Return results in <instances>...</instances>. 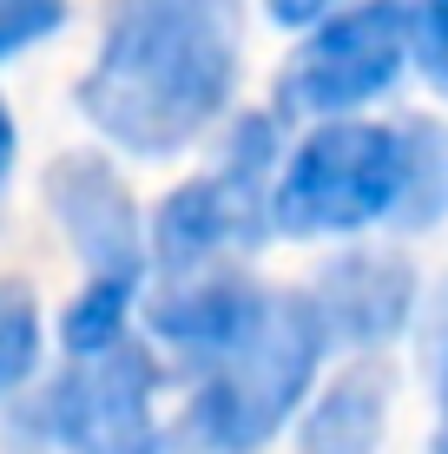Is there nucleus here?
<instances>
[{
  "mask_svg": "<svg viewBox=\"0 0 448 454\" xmlns=\"http://www.w3.org/2000/svg\"><path fill=\"white\" fill-rule=\"evenodd\" d=\"M165 382L172 369L145 330L67 356V375L40 388V442H59L67 454H165L172 448V421L159 415Z\"/></svg>",
  "mask_w": 448,
  "mask_h": 454,
  "instance_id": "nucleus-6",
  "label": "nucleus"
},
{
  "mask_svg": "<svg viewBox=\"0 0 448 454\" xmlns=\"http://www.w3.org/2000/svg\"><path fill=\"white\" fill-rule=\"evenodd\" d=\"M46 205H53L59 231H67L73 257L86 263V284H113L145 296V217H138L132 184L106 152H67L46 171Z\"/></svg>",
  "mask_w": 448,
  "mask_h": 454,
  "instance_id": "nucleus-7",
  "label": "nucleus"
},
{
  "mask_svg": "<svg viewBox=\"0 0 448 454\" xmlns=\"http://www.w3.org/2000/svg\"><path fill=\"white\" fill-rule=\"evenodd\" d=\"M330 363V336L310 290H264L244 330L185 375V409L165 454H257L310 402Z\"/></svg>",
  "mask_w": 448,
  "mask_h": 454,
  "instance_id": "nucleus-3",
  "label": "nucleus"
},
{
  "mask_svg": "<svg viewBox=\"0 0 448 454\" xmlns=\"http://www.w3.org/2000/svg\"><path fill=\"white\" fill-rule=\"evenodd\" d=\"M13 152H20V132H13L7 99H0V211H7V184H13Z\"/></svg>",
  "mask_w": 448,
  "mask_h": 454,
  "instance_id": "nucleus-13",
  "label": "nucleus"
},
{
  "mask_svg": "<svg viewBox=\"0 0 448 454\" xmlns=\"http://www.w3.org/2000/svg\"><path fill=\"white\" fill-rule=\"evenodd\" d=\"M40 369V296L20 277H0V402Z\"/></svg>",
  "mask_w": 448,
  "mask_h": 454,
  "instance_id": "nucleus-10",
  "label": "nucleus"
},
{
  "mask_svg": "<svg viewBox=\"0 0 448 454\" xmlns=\"http://www.w3.org/2000/svg\"><path fill=\"white\" fill-rule=\"evenodd\" d=\"M436 395L448 409V317H442V342H436Z\"/></svg>",
  "mask_w": 448,
  "mask_h": 454,
  "instance_id": "nucleus-15",
  "label": "nucleus"
},
{
  "mask_svg": "<svg viewBox=\"0 0 448 454\" xmlns=\"http://www.w3.org/2000/svg\"><path fill=\"white\" fill-rule=\"evenodd\" d=\"M244 80V0H113L80 113L132 159H178Z\"/></svg>",
  "mask_w": 448,
  "mask_h": 454,
  "instance_id": "nucleus-1",
  "label": "nucleus"
},
{
  "mask_svg": "<svg viewBox=\"0 0 448 454\" xmlns=\"http://www.w3.org/2000/svg\"><path fill=\"white\" fill-rule=\"evenodd\" d=\"M284 159V119L271 113H224L218 152L198 178H185L145 224L152 277H192L218 263H257L271 231V178Z\"/></svg>",
  "mask_w": 448,
  "mask_h": 454,
  "instance_id": "nucleus-4",
  "label": "nucleus"
},
{
  "mask_svg": "<svg viewBox=\"0 0 448 454\" xmlns=\"http://www.w3.org/2000/svg\"><path fill=\"white\" fill-rule=\"evenodd\" d=\"M436 454H448V428H442V434H436Z\"/></svg>",
  "mask_w": 448,
  "mask_h": 454,
  "instance_id": "nucleus-16",
  "label": "nucleus"
},
{
  "mask_svg": "<svg viewBox=\"0 0 448 454\" xmlns=\"http://www.w3.org/2000/svg\"><path fill=\"white\" fill-rule=\"evenodd\" d=\"M323 7H330V0H264V13H271L277 27H290V34H297L303 20H317Z\"/></svg>",
  "mask_w": 448,
  "mask_h": 454,
  "instance_id": "nucleus-14",
  "label": "nucleus"
},
{
  "mask_svg": "<svg viewBox=\"0 0 448 454\" xmlns=\"http://www.w3.org/2000/svg\"><path fill=\"white\" fill-rule=\"evenodd\" d=\"M67 27V0H0V67Z\"/></svg>",
  "mask_w": 448,
  "mask_h": 454,
  "instance_id": "nucleus-12",
  "label": "nucleus"
},
{
  "mask_svg": "<svg viewBox=\"0 0 448 454\" xmlns=\"http://www.w3.org/2000/svg\"><path fill=\"white\" fill-rule=\"evenodd\" d=\"M409 67L448 99V0H409Z\"/></svg>",
  "mask_w": 448,
  "mask_h": 454,
  "instance_id": "nucleus-11",
  "label": "nucleus"
},
{
  "mask_svg": "<svg viewBox=\"0 0 448 454\" xmlns=\"http://www.w3.org/2000/svg\"><path fill=\"white\" fill-rule=\"evenodd\" d=\"M396 402V369L376 356H350L343 375H330V388L310 402L297 421V454H376L382 428H389Z\"/></svg>",
  "mask_w": 448,
  "mask_h": 454,
  "instance_id": "nucleus-9",
  "label": "nucleus"
},
{
  "mask_svg": "<svg viewBox=\"0 0 448 454\" xmlns=\"http://www.w3.org/2000/svg\"><path fill=\"white\" fill-rule=\"evenodd\" d=\"M448 211V125L403 119H310L284 145L271 178L277 238H357V231H428Z\"/></svg>",
  "mask_w": 448,
  "mask_h": 454,
  "instance_id": "nucleus-2",
  "label": "nucleus"
},
{
  "mask_svg": "<svg viewBox=\"0 0 448 454\" xmlns=\"http://www.w3.org/2000/svg\"><path fill=\"white\" fill-rule=\"evenodd\" d=\"M303 290H310V303L323 317L330 356H376L415 317V263L389 244H350Z\"/></svg>",
  "mask_w": 448,
  "mask_h": 454,
  "instance_id": "nucleus-8",
  "label": "nucleus"
},
{
  "mask_svg": "<svg viewBox=\"0 0 448 454\" xmlns=\"http://www.w3.org/2000/svg\"><path fill=\"white\" fill-rule=\"evenodd\" d=\"M409 73V0H330L303 20L297 53L277 67L271 113L290 125L343 119L396 92Z\"/></svg>",
  "mask_w": 448,
  "mask_h": 454,
  "instance_id": "nucleus-5",
  "label": "nucleus"
}]
</instances>
